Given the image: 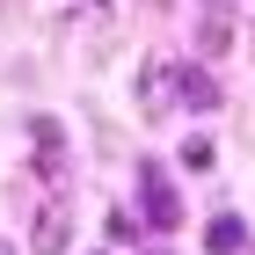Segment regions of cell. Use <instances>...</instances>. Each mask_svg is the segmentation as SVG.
<instances>
[{"label":"cell","instance_id":"obj_1","mask_svg":"<svg viewBox=\"0 0 255 255\" xmlns=\"http://www.w3.org/2000/svg\"><path fill=\"white\" fill-rule=\"evenodd\" d=\"M138 204H146V219H153V226H175V219H182V197H175V182L160 175L153 160L138 168Z\"/></svg>","mask_w":255,"mask_h":255},{"label":"cell","instance_id":"obj_2","mask_svg":"<svg viewBox=\"0 0 255 255\" xmlns=\"http://www.w3.org/2000/svg\"><path fill=\"white\" fill-rule=\"evenodd\" d=\"M175 102L204 117V110H219V80L204 73V66H175Z\"/></svg>","mask_w":255,"mask_h":255},{"label":"cell","instance_id":"obj_3","mask_svg":"<svg viewBox=\"0 0 255 255\" xmlns=\"http://www.w3.org/2000/svg\"><path fill=\"white\" fill-rule=\"evenodd\" d=\"M66 241H73V212H66V204H44L29 248H37V255H66Z\"/></svg>","mask_w":255,"mask_h":255},{"label":"cell","instance_id":"obj_4","mask_svg":"<svg viewBox=\"0 0 255 255\" xmlns=\"http://www.w3.org/2000/svg\"><path fill=\"white\" fill-rule=\"evenodd\" d=\"M204 248L212 255H248V226H241L234 212H219L212 226H204Z\"/></svg>","mask_w":255,"mask_h":255},{"label":"cell","instance_id":"obj_5","mask_svg":"<svg viewBox=\"0 0 255 255\" xmlns=\"http://www.w3.org/2000/svg\"><path fill=\"white\" fill-rule=\"evenodd\" d=\"M212 160H219V146H212V138H182V168H197V175H204Z\"/></svg>","mask_w":255,"mask_h":255},{"label":"cell","instance_id":"obj_6","mask_svg":"<svg viewBox=\"0 0 255 255\" xmlns=\"http://www.w3.org/2000/svg\"><path fill=\"white\" fill-rule=\"evenodd\" d=\"M226 44H234V29H226V15H204V51H212V59H219Z\"/></svg>","mask_w":255,"mask_h":255},{"label":"cell","instance_id":"obj_7","mask_svg":"<svg viewBox=\"0 0 255 255\" xmlns=\"http://www.w3.org/2000/svg\"><path fill=\"white\" fill-rule=\"evenodd\" d=\"M0 255H15V248H7V241H0Z\"/></svg>","mask_w":255,"mask_h":255},{"label":"cell","instance_id":"obj_8","mask_svg":"<svg viewBox=\"0 0 255 255\" xmlns=\"http://www.w3.org/2000/svg\"><path fill=\"white\" fill-rule=\"evenodd\" d=\"M248 255H255V248H248Z\"/></svg>","mask_w":255,"mask_h":255}]
</instances>
